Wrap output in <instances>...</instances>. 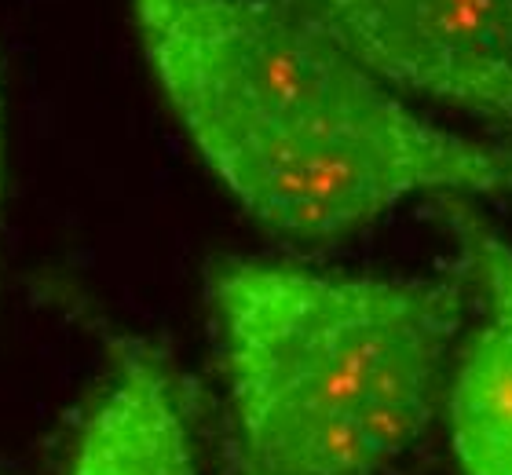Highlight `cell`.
<instances>
[{"label": "cell", "instance_id": "obj_1", "mask_svg": "<svg viewBox=\"0 0 512 475\" xmlns=\"http://www.w3.org/2000/svg\"><path fill=\"white\" fill-rule=\"evenodd\" d=\"M165 103L264 231L333 242L410 198H512V143L439 128L275 0H132Z\"/></svg>", "mask_w": 512, "mask_h": 475}, {"label": "cell", "instance_id": "obj_2", "mask_svg": "<svg viewBox=\"0 0 512 475\" xmlns=\"http://www.w3.org/2000/svg\"><path fill=\"white\" fill-rule=\"evenodd\" d=\"M235 454L264 475H381L421 443L465 326L458 275L224 256L205 275Z\"/></svg>", "mask_w": 512, "mask_h": 475}, {"label": "cell", "instance_id": "obj_5", "mask_svg": "<svg viewBox=\"0 0 512 475\" xmlns=\"http://www.w3.org/2000/svg\"><path fill=\"white\" fill-rule=\"evenodd\" d=\"M66 475H198L183 384L150 340H110V377Z\"/></svg>", "mask_w": 512, "mask_h": 475}, {"label": "cell", "instance_id": "obj_6", "mask_svg": "<svg viewBox=\"0 0 512 475\" xmlns=\"http://www.w3.org/2000/svg\"><path fill=\"white\" fill-rule=\"evenodd\" d=\"M0 205H4V81H0Z\"/></svg>", "mask_w": 512, "mask_h": 475}, {"label": "cell", "instance_id": "obj_3", "mask_svg": "<svg viewBox=\"0 0 512 475\" xmlns=\"http://www.w3.org/2000/svg\"><path fill=\"white\" fill-rule=\"evenodd\" d=\"M395 92L512 128V0H275Z\"/></svg>", "mask_w": 512, "mask_h": 475}, {"label": "cell", "instance_id": "obj_4", "mask_svg": "<svg viewBox=\"0 0 512 475\" xmlns=\"http://www.w3.org/2000/svg\"><path fill=\"white\" fill-rule=\"evenodd\" d=\"M439 209L458 245L461 278L480 304V322L450 373V443L465 475H512V242L469 198H439Z\"/></svg>", "mask_w": 512, "mask_h": 475}, {"label": "cell", "instance_id": "obj_7", "mask_svg": "<svg viewBox=\"0 0 512 475\" xmlns=\"http://www.w3.org/2000/svg\"><path fill=\"white\" fill-rule=\"evenodd\" d=\"M231 454H235V450H231ZM235 475H264V472H260L256 465H249L246 457H238V454H235Z\"/></svg>", "mask_w": 512, "mask_h": 475}]
</instances>
